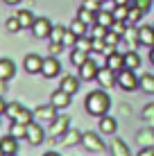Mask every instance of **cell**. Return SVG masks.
<instances>
[{
	"label": "cell",
	"mask_w": 154,
	"mask_h": 156,
	"mask_svg": "<svg viewBox=\"0 0 154 156\" xmlns=\"http://www.w3.org/2000/svg\"><path fill=\"white\" fill-rule=\"evenodd\" d=\"M107 68H111V70H116V73H118L120 68H125V55L118 52V50L111 52V55L107 57Z\"/></svg>",
	"instance_id": "obj_18"
},
{
	"label": "cell",
	"mask_w": 154,
	"mask_h": 156,
	"mask_svg": "<svg viewBox=\"0 0 154 156\" xmlns=\"http://www.w3.org/2000/svg\"><path fill=\"white\" fill-rule=\"evenodd\" d=\"M152 147H154V145H152Z\"/></svg>",
	"instance_id": "obj_56"
},
{
	"label": "cell",
	"mask_w": 154,
	"mask_h": 156,
	"mask_svg": "<svg viewBox=\"0 0 154 156\" xmlns=\"http://www.w3.org/2000/svg\"><path fill=\"white\" fill-rule=\"evenodd\" d=\"M143 14H145L143 9H138L136 5H129V14H127V23H129V25H136V23H138V20L143 18Z\"/></svg>",
	"instance_id": "obj_28"
},
{
	"label": "cell",
	"mask_w": 154,
	"mask_h": 156,
	"mask_svg": "<svg viewBox=\"0 0 154 156\" xmlns=\"http://www.w3.org/2000/svg\"><path fill=\"white\" fill-rule=\"evenodd\" d=\"M82 7L91 9V12H100V9H102V2H98V0H82Z\"/></svg>",
	"instance_id": "obj_41"
},
{
	"label": "cell",
	"mask_w": 154,
	"mask_h": 156,
	"mask_svg": "<svg viewBox=\"0 0 154 156\" xmlns=\"http://www.w3.org/2000/svg\"><path fill=\"white\" fill-rule=\"evenodd\" d=\"M5 30L7 32H12V34H16V32H20L23 30V25H20V20H18V16H9L7 20H5Z\"/></svg>",
	"instance_id": "obj_29"
},
{
	"label": "cell",
	"mask_w": 154,
	"mask_h": 156,
	"mask_svg": "<svg viewBox=\"0 0 154 156\" xmlns=\"http://www.w3.org/2000/svg\"><path fill=\"white\" fill-rule=\"evenodd\" d=\"M136 140H138L143 147H152L154 145V129H143V131L136 133Z\"/></svg>",
	"instance_id": "obj_22"
},
{
	"label": "cell",
	"mask_w": 154,
	"mask_h": 156,
	"mask_svg": "<svg viewBox=\"0 0 154 156\" xmlns=\"http://www.w3.org/2000/svg\"><path fill=\"white\" fill-rule=\"evenodd\" d=\"M5 111H7V102H5V100H2V95H0V115H2Z\"/></svg>",
	"instance_id": "obj_47"
},
{
	"label": "cell",
	"mask_w": 154,
	"mask_h": 156,
	"mask_svg": "<svg viewBox=\"0 0 154 156\" xmlns=\"http://www.w3.org/2000/svg\"><path fill=\"white\" fill-rule=\"evenodd\" d=\"M66 30L68 27H63V25H55L50 32V41H55V43H63V34H66Z\"/></svg>",
	"instance_id": "obj_31"
},
{
	"label": "cell",
	"mask_w": 154,
	"mask_h": 156,
	"mask_svg": "<svg viewBox=\"0 0 154 156\" xmlns=\"http://www.w3.org/2000/svg\"><path fill=\"white\" fill-rule=\"evenodd\" d=\"M102 9H107V12H113V9H116V0H104V2H102Z\"/></svg>",
	"instance_id": "obj_45"
},
{
	"label": "cell",
	"mask_w": 154,
	"mask_h": 156,
	"mask_svg": "<svg viewBox=\"0 0 154 156\" xmlns=\"http://www.w3.org/2000/svg\"><path fill=\"white\" fill-rule=\"evenodd\" d=\"M0 147L5 149V154L12 156V154H18V138H14L12 133L5 138H0Z\"/></svg>",
	"instance_id": "obj_17"
},
{
	"label": "cell",
	"mask_w": 154,
	"mask_h": 156,
	"mask_svg": "<svg viewBox=\"0 0 154 156\" xmlns=\"http://www.w3.org/2000/svg\"><path fill=\"white\" fill-rule=\"evenodd\" d=\"M116 5H131V0H116Z\"/></svg>",
	"instance_id": "obj_50"
},
{
	"label": "cell",
	"mask_w": 154,
	"mask_h": 156,
	"mask_svg": "<svg viewBox=\"0 0 154 156\" xmlns=\"http://www.w3.org/2000/svg\"><path fill=\"white\" fill-rule=\"evenodd\" d=\"M0 156H7V154H5V149H2V147H0Z\"/></svg>",
	"instance_id": "obj_53"
},
{
	"label": "cell",
	"mask_w": 154,
	"mask_h": 156,
	"mask_svg": "<svg viewBox=\"0 0 154 156\" xmlns=\"http://www.w3.org/2000/svg\"><path fill=\"white\" fill-rule=\"evenodd\" d=\"M141 66V57L136 50H127L125 52V68H131V70H136V68Z\"/></svg>",
	"instance_id": "obj_24"
},
{
	"label": "cell",
	"mask_w": 154,
	"mask_h": 156,
	"mask_svg": "<svg viewBox=\"0 0 154 156\" xmlns=\"http://www.w3.org/2000/svg\"><path fill=\"white\" fill-rule=\"evenodd\" d=\"M107 27H102V25H91V27H88V36H93V39H104V36H107Z\"/></svg>",
	"instance_id": "obj_34"
},
{
	"label": "cell",
	"mask_w": 154,
	"mask_h": 156,
	"mask_svg": "<svg viewBox=\"0 0 154 156\" xmlns=\"http://www.w3.org/2000/svg\"><path fill=\"white\" fill-rule=\"evenodd\" d=\"M61 73V63L57 61V55H50L43 59V66H41V75H43L45 79H52L57 77V75Z\"/></svg>",
	"instance_id": "obj_4"
},
{
	"label": "cell",
	"mask_w": 154,
	"mask_h": 156,
	"mask_svg": "<svg viewBox=\"0 0 154 156\" xmlns=\"http://www.w3.org/2000/svg\"><path fill=\"white\" fill-rule=\"evenodd\" d=\"M59 88H61V90H66V93H70V95H75L77 90H79V79H77V77H73V75H66V77H61Z\"/></svg>",
	"instance_id": "obj_16"
},
{
	"label": "cell",
	"mask_w": 154,
	"mask_h": 156,
	"mask_svg": "<svg viewBox=\"0 0 154 156\" xmlns=\"http://www.w3.org/2000/svg\"><path fill=\"white\" fill-rule=\"evenodd\" d=\"M150 61H152V66H154V48H150Z\"/></svg>",
	"instance_id": "obj_51"
},
{
	"label": "cell",
	"mask_w": 154,
	"mask_h": 156,
	"mask_svg": "<svg viewBox=\"0 0 154 156\" xmlns=\"http://www.w3.org/2000/svg\"><path fill=\"white\" fill-rule=\"evenodd\" d=\"M152 27H154V25H152Z\"/></svg>",
	"instance_id": "obj_57"
},
{
	"label": "cell",
	"mask_w": 154,
	"mask_h": 156,
	"mask_svg": "<svg viewBox=\"0 0 154 156\" xmlns=\"http://www.w3.org/2000/svg\"><path fill=\"white\" fill-rule=\"evenodd\" d=\"M131 5H136V7H138V9H143L145 14H147V12L152 9V0H134Z\"/></svg>",
	"instance_id": "obj_43"
},
{
	"label": "cell",
	"mask_w": 154,
	"mask_h": 156,
	"mask_svg": "<svg viewBox=\"0 0 154 156\" xmlns=\"http://www.w3.org/2000/svg\"><path fill=\"white\" fill-rule=\"evenodd\" d=\"M127 14H129V5H116L113 16H116L118 20H127Z\"/></svg>",
	"instance_id": "obj_38"
},
{
	"label": "cell",
	"mask_w": 154,
	"mask_h": 156,
	"mask_svg": "<svg viewBox=\"0 0 154 156\" xmlns=\"http://www.w3.org/2000/svg\"><path fill=\"white\" fill-rule=\"evenodd\" d=\"M23 111V104H18V102H9L7 104V111H5V115L9 118V120H16V115Z\"/></svg>",
	"instance_id": "obj_32"
},
{
	"label": "cell",
	"mask_w": 154,
	"mask_h": 156,
	"mask_svg": "<svg viewBox=\"0 0 154 156\" xmlns=\"http://www.w3.org/2000/svg\"><path fill=\"white\" fill-rule=\"evenodd\" d=\"M70 98H73V95L70 93H66V90H61V88H57L55 90V93H52L50 95V102H52V104H55L57 106V109H66V106H70Z\"/></svg>",
	"instance_id": "obj_13"
},
{
	"label": "cell",
	"mask_w": 154,
	"mask_h": 156,
	"mask_svg": "<svg viewBox=\"0 0 154 156\" xmlns=\"http://www.w3.org/2000/svg\"><path fill=\"white\" fill-rule=\"evenodd\" d=\"M98 2H104V0H98Z\"/></svg>",
	"instance_id": "obj_54"
},
{
	"label": "cell",
	"mask_w": 154,
	"mask_h": 156,
	"mask_svg": "<svg viewBox=\"0 0 154 156\" xmlns=\"http://www.w3.org/2000/svg\"><path fill=\"white\" fill-rule=\"evenodd\" d=\"M84 106H86V113H91L95 118H102V115H107V111L111 109V100H109V95L104 93V88H98V90H93V93L86 95Z\"/></svg>",
	"instance_id": "obj_1"
},
{
	"label": "cell",
	"mask_w": 154,
	"mask_h": 156,
	"mask_svg": "<svg viewBox=\"0 0 154 156\" xmlns=\"http://www.w3.org/2000/svg\"><path fill=\"white\" fill-rule=\"evenodd\" d=\"M77 18L82 20V23H86L88 27H91V25H95V23H98V12H91V9H84V7H79Z\"/></svg>",
	"instance_id": "obj_20"
},
{
	"label": "cell",
	"mask_w": 154,
	"mask_h": 156,
	"mask_svg": "<svg viewBox=\"0 0 154 156\" xmlns=\"http://www.w3.org/2000/svg\"><path fill=\"white\" fill-rule=\"evenodd\" d=\"M55 25H50V20L48 18H36L34 25H32V32H34L36 39H50V32Z\"/></svg>",
	"instance_id": "obj_10"
},
{
	"label": "cell",
	"mask_w": 154,
	"mask_h": 156,
	"mask_svg": "<svg viewBox=\"0 0 154 156\" xmlns=\"http://www.w3.org/2000/svg\"><path fill=\"white\" fill-rule=\"evenodd\" d=\"M41 66H43V57H39V55H25L23 59V68H25V73H30V75H36L39 73L41 75Z\"/></svg>",
	"instance_id": "obj_9"
},
{
	"label": "cell",
	"mask_w": 154,
	"mask_h": 156,
	"mask_svg": "<svg viewBox=\"0 0 154 156\" xmlns=\"http://www.w3.org/2000/svg\"><path fill=\"white\" fill-rule=\"evenodd\" d=\"M116 86H120L123 90L131 93V90L141 88V77H136V73L131 68H120L116 73Z\"/></svg>",
	"instance_id": "obj_2"
},
{
	"label": "cell",
	"mask_w": 154,
	"mask_h": 156,
	"mask_svg": "<svg viewBox=\"0 0 154 156\" xmlns=\"http://www.w3.org/2000/svg\"><path fill=\"white\" fill-rule=\"evenodd\" d=\"M57 111H59V109H57L52 102H50V104H41V106H36V109H34V118L39 122H52L57 115H59Z\"/></svg>",
	"instance_id": "obj_6"
},
{
	"label": "cell",
	"mask_w": 154,
	"mask_h": 156,
	"mask_svg": "<svg viewBox=\"0 0 154 156\" xmlns=\"http://www.w3.org/2000/svg\"><path fill=\"white\" fill-rule=\"evenodd\" d=\"M113 20H116V16H113V12H107V9H100L98 12V25H102V27H111L113 25Z\"/></svg>",
	"instance_id": "obj_25"
},
{
	"label": "cell",
	"mask_w": 154,
	"mask_h": 156,
	"mask_svg": "<svg viewBox=\"0 0 154 156\" xmlns=\"http://www.w3.org/2000/svg\"><path fill=\"white\" fill-rule=\"evenodd\" d=\"M52 143H57V145H63V147H70V145H77V143H82V133H79L77 129L68 127V129H66V133H63V136H59L57 140H52Z\"/></svg>",
	"instance_id": "obj_11"
},
{
	"label": "cell",
	"mask_w": 154,
	"mask_h": 156,
	"mask_svg": "<svg viewBox=\"0 0 154 156\" xmlns=\"http://www.w3.org/2000/svg\"><path fill=\"white\" fill-rule=\"evenodd\" d=\"M68 30H73L77 36H84V34H88V25H86V23H82L79 18H77V20H73V23H70V27H68Z\"/></svg>",
	"instance_id": "obj_33"
},
{
	"label": "cell",
	"mask_w": 154,
	"mask_h": 156,
	"mask_svg": "<svg viewBox=\"0 0 154 156\" xmlns=\"http://www.w3.org/2000/svg\"><path fill=\"white\" fill-rule=\"evenodd\" d=\"M68 122H70V120H68L66 115H57L55 120L50 122V129H48V133H50V138H52V140H57L59 136H63V133H66V129L70 127Z\"/></svg>",
	"instance_id": "obj_7"
},
{
	"label": "cell",
	"mask_w": 154,
	"mask_h": 156,
	"mask_svg": "<svg viewBox=\"0 0 154 156\" xmlns=\"http://www.w3.org/2000/svg\"><path fill=\"white\" fill-rule=\"evenodd\" d=\"M12 156H16V154H12Z\"/></svg>",
	"instance_id": "obj_55"
},
{
	"label": "cell",
	"mask_w": 154,
	"mask_h": 156,
	"mask_svg": "<svg viewBox=\"0 0 154 156\" xmlns=\"http://www.w3.org/2000/svg\"><path fill=\"white\" fill-rule=\"evenodd\" d=\"M111 154L113 156H129V149H127V145L120 138H113L111 140Z\"/></svg>",
	"instance_id": "obj_27"
},
{
	"label": "cell",
	"mask_w": 154,
	"mask_h": 156,
	"mask_svg": "<svg viewBox=\"0 0 154 156\" xmlns=\"http://www.w3.org/2000/svg\"><path fill=\"white\" fill-rule=\"evenodd\" d=\"M141 88H143V93L154 95V75H143L141 77Z\"/></svg>",
	"instance_id": "obj_30"
},
{
	"label": "cell",
	"mask_w": 154,
	"mask_h": 156,
	"mask_svg": "<svg viewBox=\"0 0 154 156\" xmlns=\"http://www.w3.org/2000/svg\"><path fill=\"white\" fill-rule=\"evenodd\" d=\"M5 5H18V2H23V0H2Z\"/></svg>",
	"instance_id": "obj_48"
},
{
	"label": "cell",
	"mask_w": 154,
	"mask_h": 156,
	"mask_svg": "<svg viewBox=\"0 0 154 156\" xmlns=\"http://www.w3.org/2000/svg\"><path fill=\"white\" fill-rule=\"evenodd\" d=\"M82 145H84L86 152H102L104 149V140L95 131H84L82 133Z\"/></svg>",
	"instance_id": "obj_3"
},
{
	"label": "cell",
	"mask_w": 154,
	"mask_h": 156,
	"mask_svg": "<svg viewBox=\"0 0 154 156\" xmlns=\"http://www.w3.org/2000/svg\"><path fill=\"white\" fill-rule=\"evenodd\" d=\"M77 43V34L73 30H66V34H63V48H75Z\"/></svg>",
	"instance_id": "obj_37"
},
{
	"label": "cell",
	"mask_w": 154,
	"mask_h": 156,
	"mask_svg": "<svg viewBox=\"0 0 154 156\" xmlns=\"http://www.w3.org/2000/svg\"><path fill=\"white\" fill-rule=\"evenodd\" d=\"M104 41H107L109 45H116V48H118V43L123 41V36H120V34H116L113 30H109V32H107V36H104Z\"/></svg>",
	"instance_id": "obj_39"
},
{
	"label": "cell",
	"mask_w": 154,
	"mask_h": 156,
	"mask_svg": "<svg viewBox=\"0 0 154 156\" xmlns=\"http://www.w3.org/2000/svg\"><path fill=\"white\" fill-rule=\"evenodd\" d=\"M59 52H63V43L50 41V55H59Z\"/></svg>",
	"instance_id": "obj_44"
},
{
	"label": "cell",
	"mask_w": 154,
	"mask_h": 156,
	"mask_svg": "<svg viewBox=\"0 0 154 156\" xmlns=\"http://www.w3.org/2000/svg\"><path fill=\"white\" fill-rule=\"evenodd\" d=\"M102 88H111V86H116V70H111V68L102 66L98 73V79H95Z\"/></svg>",
	"instance_id": "obj_12"
},
{
	"label": "cell",
	"mask_w": 154,
	"mask_h": 156,
	"mask_svg": "<svg viewBox=\"0 0 154 156\" xmlns=\"http://www.w3.org/2000/svg\"><path fill=\"white\" fill-rule=\"evenodd\" d=\"M143 120H145V122H154V104H147L145 106V109H143Z\"/></svg>",
	"instance_id": "obj_42"
},
{
	"label": "cell",
	"mask_w": 154,
	"mask_h": 156,
	"mask_svg": "<svg viewBox=\"0 0 154 156\" xmlns=\"http://www.w3.org/2000/svg\"><path fill=\"white\" fill-rule=\"evenodd\" d=\"M91 39H93V36H91ZM104 50H107V41H104V39H93V52L104 55Z\"/></svg>",
	"instance_id": "obj_40"
},
{
	"label": "cell",
	"mask_w": 154,
	"mask_h": 156,
	"mask_svg": "<svg viewBox=\"0 0 154 156\" xmlns=\"http://www.w3.org/2000/svg\"><path fill=\"white\" fill-rule=\"evenodd\" d=\"M127 27H129V23H127V20H118V18H116V20H113V25H111L109 30H113L116 34H120V36H123L125 32H127Z\"/></svg>",
	"instance_id": "obj_36"
},
{
	"label": "cell",
	"mask_w": 154,
	"mask_h": 156,
	"mask_svg": "<svg viewBox=\"0 0 154 156\" xmlns=\"http://www.w3.org/2000/svg\"><path fill=\"white\" fill-rule=\"evenodd\" d=\"M32 120H34V111L25 109V106H23V111H20V113L16 115V122H23V125H30Z\"/></svg>",
	"instance_id": "obj_35"
},
{
	"label": "cell",
	"mask_w": 154,
	"mask_h": 156,
	"mask_svg": "<svg viewBox=\"0 0 154 156\" xmlns=\"http://www.w3.org/2000/svg\"><path fill=\"white\" fill-rule=\"evenodd\" d=\"M16 16H18L20 25H23V30H32V25H34V14L30 12V9H20V12H16Z\"/></svg>",
	"instance_id": "obj_21"
},
{
	"label": "cell",
	"mask_w": 154,
	"mask_h": 156,
	"mask_svg": "<svg viewBox=\"0 0 154 156\" xmlns=\"http://www.w3.org/2000/svg\"><path fill=\"white\" fill-rule=\"evenodd\" d=\"M43 156H59V154H57V152H45Z\"/></svg>",
	"instance_id": "obj_52"
},
{
	"label": "cell",
	"mask_w": 154,
	"mask_h": 156,
	"mask_svg": "<svg viewBox=\"0 0 154 156\" xmlns=\"http://www.w3.org/2000/svg\"><path fill=\"white\" fill-rule=\"evenodd\" d=\"M136 156H154V147H143Z\"/></svg>",
	"instance_id": "obj_46"
},
{
	"label": "cell",
	"mask_w": 154,
	"mask_h": 156,
	"mask_svg": "<svg viewBox=\"0 0 154 156\" xmlns=\"http://www.w3.org/2000/svg\"><path fill=\"white\" fill-rule=\"evenodd\" d=\"M5 88H7V86H5V79H0V95L5 93Z\"/></svg>",
	"instance_id": "obj_49"
},
{
	"label": "cell",
	"mask_w": 154,
	"mask_h": 156,
	"mask_svg": "<svg viewBox=\"0 0 154 156\" xmlns=\"http://www.w3.org/2000/svg\"><path fill=\"white\" fill-rule=\"evenodd\" d=\"M9 133H12L14 138H25V133H27V125H23V122H16L12 120V125H9Z\"/></svg>",
	"instance_id": "obj_26"
},
{
	"label": "cell",
	"mask_w": 154,
	"mask_h": 156,
	"mask_svg": "<svg viewBox=\"0 0 154 156\" xmlns=\"http://www.w3.org/2000/svg\"><path fill=\"white\" fill-rule=\"evenodd\" d=\"M98 127H100V131L104 133V136H111V133H116V120L113 118H109V115H102L100 118V122H98Z\"/></svg>",
	"instance_id": "obj_19"
},
{
	"label": "cell",
	"mask_w": 154,
	"mask_h": 156,
	"mask_svg": "<svg viewBox=\"0 0 154 156\" xmlns=\"http://www.w3.org/2000/svg\"><path fill=\"white\" fill-rule=\"evenodd\" d=\"M43 136H45L43 127H41L39 122L32 120L30 125H27V133H25V140H27L30 145H41V143H43Z\"/></svg>",
	"instance_id": "obj_8"
},
{
	"label": "cell",
	"mask_w": 154,
	"mask_h": 156,
	"mask_svg": "<svg viewBox=\"0 0 154 156\" xmlns=\"http://www.w3.org/2000/svg\"><path fill=\"white\" fill-rule=\"evenodd\" d=\"M14 75H16V63L12 59H0V79L9 82Z\"/></svg>",
	"instance_id": "obj_15"
},
{
	"label": "cell",
	"mask_w": 154,
	"mask_h": 156,
	"mask_svg": "<svg viewBox=\"0 0 154 156\" xmlns=\"http://www.w3.org/2000/svg\"><path fill=\"white\" fill-rule=\"evenodd\" d=\"M138 41L145 48H154V27H150V25L138 27Z\"/></svg>",
	"instance_id": "obj_14"
},
{
	"label": "cell",
	"mask_w": 154,
	"mask_h": 156,
	"mask_svg": "<svg viewBox=\"0 0 154 156\" xmlns=\"http://www.w3.org/2000/svg\"><path fill=\"white\" fill-rule=\"evenodd\" d=\"M88 55H91V52H84V50H79V48H73V50H70V63L75 68H79L88 59Z\"/></svg>",
	"instance_id": "obj_23"
},
{
	"label": "cell",
	"mask_w": 154,
	"mask_h": 156,
	"mask_svg": "<svg viewBox=\"0 0 154 156\" xmlns=\"http://www.w3.org/2000/svg\"><path fill=\"white\" fill-rule=\"evenodd\" d=\"M100 68H102V66H98V63H95L93 59L88 57L86 61L79 66V79H84V82H93V79H98Z\"/></svg>",
	"instance_id": "obj_5"
}]
</instances>
